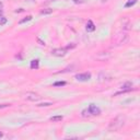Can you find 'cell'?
I'll return each instance as SVG.
<instances>
[{"mask_svg":"<svg viewBox=\"0 0 140 140\" xmlns=\"http://www.w3.org/2000/svg\"><path fill=\"white\" fill-rule=\"evenodd\" d=\"M125 120H126V118L123 115H119V116L115 117V118L109 123L108 131H116V130H118V129H120L121 127L125 125Z\"/></svg>","mask_w":140,"mask_h":140,"instance_id":"obj_1","label":"cell"},{"mask_svg":"<svg viewBox=\"0 0 140 140\" xmlns=\"http://www.w3.org/2000/svg\"><path fill=\"white\" fill-rule=\"evenodd\" d=\"M88 111H89V113H90V115H100L101 114V109L95 104H90Z\"/></svg>","mask_w":140,"mask_h":140,"instance_id":"obj_2","label":"cell"},{"mask_svg":"<svg viewBox=\"0 0 140 140\" xmlns=\"http://www.w3.org/2000/svg\"><path fill=\"white\" fill-rule=\"evenodd\" d=\"M67 53L66 48H55V49L52 50V54L55 55V56H58V57H61V56H65Z\"/></svg>","mask_w":140,"mask_h":140,"instance_id":"obj_3","label":"cell"},{"mask_svg":"<svg viewBox=\"0 0 140 140\" xmlns=\"http://www.w3.org/2000/svg\"><path fill=\"white\" fill-rule=\"evenodd\" d=\"M76 79L78 81H88L91 79V73L86 72V73H79L76 76Z\"/></svg>","mask_w":140,"mask_h":140,"instance_id":"obj_4","label":"cell"},{"mask_svg":"<svg viewBox=\"0 0 140 140\" xmlns=\"http://www.w3.org/2000/svg\"><path fill=\"white\" fill-rule=\"evenodd\" d=\"M25 97H26V100L32 101V102L38 101L40 99V96H38L37 94H34V93H27V94H25Z\"/></svg>","mask_w":140,"mask_h":140,"instance_id":"obj_5","label":"cell"},{"mask_svg":"<svg viewBox=\"0 0 140 140\" xmlns=\"http://www.w3.org/2000/svg\"><path fill=\"white\" fill-rule=\"evenodd\" d=\"M95 30V25L94 23H93L92 21H88V23H87V31L88 32H93Z\"/></svg>","mask_w":140,"mask_h":140,"instance_id":"obj_6","label":"cell"},{"mask_svg":"<svg viewBox=\"0 0 140 140\" xmlns=\"http://www.w3.org/2000/svg\"><path fill=\"white\" fill-rule=\"evenodd\" d=\"M136 3H137V0H128V1H127V2L125 3V7H126V8L133 7V6H135Z\"/></svg>","mask_w":140,"mask_h":140,"instance_id":"obj_7","label":"cell"},{"mask_svg":"<svg viewBox=\"0 0 140 140\" xmlns=\"http://www.w3.org/2000/svg\"><path fill=\"white\" fill-rule=\"evenodd\" d=\"M31 68L32 69H37L38 68V59H34L31 61Z\"/></svg>","mask_w":140,"mask_h":140,"instance_id":"obj_8","label":"cell"},{"mask_svg":"<svg viewBox=\"0 0 140 140\" xmlns=\"http://www.w3.org/2000/svg\"><path fill=\"white\" fill-rule=\"evenodd\" d=\"M50 120L52 121H60V120H62V116L61 115H59V116H53V117H50Z\"/></svg>","mask_w":140,"mask_h":140,"instance_id":"obj_9","label":"cell"},{"mask_svg":"<svg viewBox=\"0 0 140 140\" xmlns=\"http://www.w3.org/2000/svg\"><path fill=\"white\" fill-rule=\"evenodd\" d=\"M52 12H53V9H44L40 11V13L42 14H50Z\"/></svg>","mask_w":140,"mask_h":140,"instance_id":"obj_10","label":"cell"},{"mask_svg":"<svg viewBox=\"0 0 140 140\" xmlns=\"http://www.w3.org/2000/svg\"><path fill=\"white\" fill-rule=\"evenodd\" d=\"M31 20H32V15H29V17H26L25 19L21 20V21H20V24H23V23H25V22H29V21H31Z\"/></svg>","mask_w":140,"mask_h":140,"instance_id":"obj_11","label":"cell"},{"mask_svg":"<svg viewBox=\"0 0 140 140\" xmlns=\"http://www.w3.org/2000/svg\"><path fill=\"white\" fill-rule=\"evenodd\" d=\"M65 84H66V82H65V81H58V82H55L54 83L55 87H62V86H65Z\"/></svg>","mask_w":140,"mask_h":140,"instance_id":"obj_12","label":"cell"},{"mask_svg":"<svg viewBox=\"0 0 140 140\" xmlns=\"http://www.w3.org/2000/svg\"><path fill=\"white\" fill-rule=\"evenodd\" d=\"M7 23V19L5 17H1L0 18V25H3V24Z\"/></svg>","mask_w":140,"mask_h":140,"instance_id":"obj_13","label":"cell"},{"mask_svg":"<svg viewBox=\"0 0 140 140\" xmlns=\"http://www.w3.org/2000/svg\"><path fill=\"white\" fill-rule=\"evenodd\" d=\"M50 105H53L52 103H40V104H38L37 106H40V107H44V106H50Z\"/></svg>","mask_w":140,"mask_h":140,"instance_id":"obj_14","label":"cell"},{"mask_svg":"<svg viewBox=\"0 0 140 140\" xmlns=\"http://www.w3.org/2000/svg\"><path fill=\"white\" fill-rule=\"evenodd\" d=\"M37 42L40 44V45H45V42H43V40H40V38H37Z\"/></svg>","mask_w":140,"mask_h":140,"instance_id":"obj_15","label":"cell"},{"mask_svg":"<svg viewBox=\"0 0 140 140\" xmlns=\"http://www.w3.org/2000/svg\"><path fill=\"white\" fill-rule=\"evenodd\" d=\"M2 8H3V5H2V2L0 1V12L2 11Z\"/></svg>","mask_w":140,"mask_h":140,"instance_id":"obj_16","label":"cell"},{"mask_svg":"<svg viewBox=\"0 0 140 140\" xmlns=\"http://www.w3.org/2000/svg\"><path fill=\"white\" fill-rule=\"evenodd\" d=\"M73 1H74V2H76V3H78V2H81V0H73Z\"/></svg>","mask_w":140,"mask_h":140,"instance_id":"obj_17","label":"cell"},{"mask_svg":"<svg viewBox=\"0 0 140 140\" xmlns=\"http://www.w3.org/2000/svg\"><path fill=\"white\" fill-rule=\"evenodd\" d=\"M1 137H2V133H0V138H1Z\"/></svg>","mask_w":140,"mask_h":140,"instance_id":"obj_18","label":"cell"},{"mask_svg":"<svg viewBox=\"0 0 140 140\" xmlns=\"http://www.w3.org/2000/svg\"><path fill=\"white\" fill-rule=\"evenodd\" d=\"M102 1H103V2H105V1H107V0H102Z\"/></svg>","mask_w":140,"mask_h":140,"instance_id":"obj_19","label":"cell"}]
</instances>
